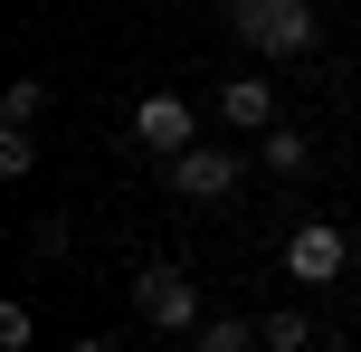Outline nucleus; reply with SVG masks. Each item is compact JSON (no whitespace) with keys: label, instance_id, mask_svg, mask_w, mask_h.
Here are the masks:
<instances>
[{"label":"nucleus","instance_id":"obj_1","mask_svg":"<svg viewBox=\"0 0 361 352\" xmlns=\"http://www.w3.org/2000/svg\"><path fill=\"white\" fill-rule=\"evenodd\" d=\"M228 29L247 57H305L314 48V0H228Z\"/></svg>","mask_w":361,"mask_h":352},{"label":"nucleus","instance_id":"obj_2","mask_svg":"<svg viewBox=\"0 0 361 352\" xmlns=\"http://www.w3.org/2000/svg\"><path fill=\"white\" fill-rule=\"evenodd\" d=\"M133 315H143L152 334H200V324H209V305H200V286L180 277L171 257H152L143 277H133Z\"/></svg>","mask_w":361,"mask_h":352},{"label":"nucleus","instance_id":"obj_3","mask_svg":"<svg viewBox=\"0 0 361 352\" xmlns=\"http://www.w3.org/2000/svg\"><path fill=\"white\" fill-rule=\"evenodd\" d=\"M286 277H295V286H333V277H352V238H343L333 219H305V229L286 238Z\"/></svg>","mask_w":361,"mask_h":352},{"label":"nucleus","instance_id":"obj_4","mask_svg":"<svg viewBox=\"0 0 361 352\" xmlns=\"http://www.w3.org/2000/svg\"><path fill=\"white\" fill-rule=\"evenodd\" d=\"M162 181L180 190V200H228V190L247 181V162H238V152H209V143H190V152H171V162H162Z\"/></svg>","mask_w":361,"mask_h":352},{"label":"nucleus","instance_id":"obj_5","mask_svg":"<svg viewBox=\"0 0 361 352\" xmlns=\"http://www.w3.org/2000/svg\"><path fill=\"white\" fill-rule=\"evenodd\" d=\"M133 143L143 152H190L200 143V105H180V95H143V105H133Z\"/></svg>","mask_w":361,"mask_h":352},{"label":"nucleus","instance_id":"obj_6","mask_svg":"<svg viewBox=\"0 0 361 352\" xmlns=\"http://www.w3.org/2000/svg\"><path fill=\"white\" fill-rule=\"evenodd\" d=\"M209 114H219V124H238V133H267V124H286V114H276V86H267V76H228V86H219L209 95Z\"/></svg>","mask_w":361,"mask_h":352},{"label":"nucleus","instance_id":"obj_7","mask_svg":"<svg viewBox=\"0 0 361 352\" xmlns=\"http://www.w3.org/2000/svg\"><path fill=\"white\" fill-rule=\"evenodd\" d=\"M257 162H267L276 181H295V171L314 162V143H305V133H295V124H267V133H257Z\"/></svg>","mask_w":361,"mask_h":352},{"label":"nucleus","instance_id":"obj_8","mask_svg":"<svg viewBox=\"0 0 361 352\" xmlns=\"http://www.w3.org/2000/svg\"><path fill=\"white\" fill-rule=\"evenodd\" d=\"M48 114V86L38 76H10V95H0V124H38Z\"/></svg>","mask_w":361,"mask_h":352},{"label":"nucleus","instance_id":"obj_9","mask_svg":"<svg viewBox=\"0 0 361 352\" xmlns=\"http://www.w3.org/2000/svg\"><path fill=\"white\" fill-rule=\"evenodd\" d=\"M0 171H10V181H29V171H38V143H29V124H10V133H0Z\"/></svg>","mask_w":361,"mask_h":352},{"label":"nucleus","instance_id":"obj_10","mask_svg":"<svg viewBox=\"0 0 361 352\" xmlns=\"http://www.w3.org/2000/svg\"><path fill=\"white\" fill-rule=\"evenodd\" d=\"M247 334H257V324H228V315H209V324H200V352H247Z\"/></svg>","mask_w":361,"mask_h":352},{"label":"nucleus","instance_id":"obj_11","mask_svg":"<svg viewBox=\"0 0 361 352\" xmlns=\"http://www.w3.org/2000/svg\"><path fill=\"white\" fill-rule=\"evenodd\" d=\"M257 334H267L276 352H305V334H314V324H305V315H267V324H257Z\"/></svg>","mask_w":361,"mask_h":352},{"label":"nucleus","instance_id":"obj_12","mask_svg":"<svg viewBox=\"0 0 361 352\" xmlns=\"http://www.w3.org/2000/svg\"><path fill=\"white\" fill-rule=\"evenodd\" d=\"M352 267H361V248H352Z\"/></svg>","mask_w":361,"mask_h":352}]
</instances>
